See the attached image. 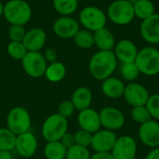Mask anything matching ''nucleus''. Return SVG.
<instances>
[{"label":"nucleus","instance_id":"14","mask_svg":"<svg viewBox=\"0 0 159 159\" xmlns=\"http://www.w3.org/2000/svg\"><path fill=\"white\" fill-rule=\"evenodd\" d=\"M140 141L147 147H159V122L151 119L140 126L138 131Z\"/></svg>","mask_w":159,"mask_h":159},{"label":"nucleus","instance_id":"18","mask_svg":"<svg viewBox=\"0 0 159 159\" xmlns=\"http://www.w3.org/2000/svg\"><path fill=\"white\" fill-rule=\"evenodd\" d=\"M138 48L136 45L129 40V39H123L120 40L118 43L115 46V55L121 63H129V62H134L138 54Z\"/></svg>","mask_w":159,"mask_h":159},{"label":"nucleus","instance_id":"7","mask_svg":"<svg viewBox=\"0 0 159 159\" xmlns=\"http://www.w3.org/2000/svg\"><path fill=\"white\" fill-rule=\"evenodd\" d=\"M106 15L104 12L93 6L84 7L79 14V21L85 27L86 30L90 32H96L106 24Z\"/></svg>","mask_w":159,"mask_h":159},{"label":"nucleus","instance_id":"13","mask_svg":"<svg viewBox=\"0 0 159 159\" xmlns=\"http://www.w3.org/2000/svg\"><path fill=\"white\" fill-rule=\"evenodd\" d=\"M117 136L115 131L108 129H100L92 134V141L90 147L98 153L102 152H111Z\"/></svg>","mask_w":159,"mask_h":159},{"label":"nucleus","instance_id":"8","mask_svg":"<svg viewBox=\"0 0 159 159\" xmlns=\"http://www.w3.org/2000/svg\"><path fill=\"white\" fill-rule=\"evenodd\" d=\"M24 72L33 78H39L45 75L48 61L39 51H28L21 60Z\"/></svg>","mask_w":159,"mask_h":159},{"label":"nucleus","instance_id":"26","mask_svg":"<svg viewBox=\"0 0 159 159\" xmlns=\"http://www.w3.org/2000/svg\"><path fill=\"white\" fill-rule=\"evenodd\" d=\"M55 10L61 16H70L78 7V0H53Z\"/></svg>","mask_w":159,"mask_h":159},{"label":"nucleus","instance_id":"45","mask_svg":"<svg viewBox=\"0 0 159 159\" xmlns=\"http://www.w3.org/2000/svg\"><path fill=\"white\" fill-rule=\"evenodd\" d=\"M0 105H1V98H0Z\"/></svg>","mask_w":159,"mask_h":159},{"label":"nucleus","instance_id":"3","mask_svg":"<svg viewBox=\"0 0 159 159\" xmlns=\"http://www.w3.org/2000/svg\"><path fill=\"white\" fill-rule=\"evenodd\" d=\"M68 132V119L58 113L50 115L42 124L41 134L47 142L60 141Z\"/></svg>","mask_w":159,"mask_h":159},{"label":"nucleus","instance_id":"5","mask_svg":"<svg viewBox=\"0 0 159 159\" xmlns=\"http://www.w3.org/2000/svg\"><path fill=\"white\" fill-rule=\"evenodd\" d=\"M32 125L30 113L21 106L10 109L7 116V128L15 135L30 131Z\"/></svg>","mask_w":159,"mask_h":159},{"label":"nucleus","instance_id":"19","mask_svg":"<svg viewBox=\"0 0 159 159\" xmlns=\"http://www.w3.org/2000/svg\"><path fill=\"white\" fill-rule=\"evenodd\" d=\"M46 40L47 34L43 29L33 28L26 32L22 43L28 51H40L44 48Z\"/></svg>","mask_w":159,"mask_h":159},{"label":"nucleus","instance_id":"9","mask_svg":"<svg viewBox=\"0 0 159 159\" xmlns=\"http://www.w3.org/2000/svg\"><path fill=\"white\" fill-rule=\"evenodd\" d=\"M101 125L103 129L116 131L120 129L125 125V116L117 108L114 106H106L102 108L100 112Z\"/></svg>","mask_w":159,"mask_h":159},{"label":"nucleus","instance_id":"30","mask_svg":"<svg viewBox=\"0 0 159 159\" xmlns=\"http://www.w3.org/2000/svg\"><path fill=\"white\" fill-rule=\"evenodd\" d=\"M7 50L11 58L20 61H21L28 52L22 42H16V41H10L7 47Z\"/></svg>","mask_w":159,"mask_h":159},{"label":"nucleus","instance_id":"24","mask_svg":"<svg viewBox=\"0 0 159 159\" xmlns=\"http://www.w3.org/2000/svg\"><path fill=\"white\" fill-rule=\"evenodd\" d=\"M67 148L61 141L47 142L44 147V156L47 159H65Z\"/></svg>","mask_w":159,"mask_h":159},{"label":"nucleus","instance_id":"2","mask_svg":"<svg viewBox=\"0 0 159 159\" xmlns=\"http://www.w3.org/2000/svg\"><path fill=\"white\" fill-rule=\"evenodd\" d=\"M3 16L11 25H24L32 17L30 5L24 0H9L4 5Z\"/></svg>","mask_w":159,"mask_h":159},{"label":"nucleus","instance_id":"27","mask_svg":"<svg viewBox=\"0 0 159 159\" xmlns=\"http://www.w3.org/2000/svg\"><path fill=\"white\" fill-rule=\"evenodd\" d=\"M16 136L7 128H0V151H12L15 149Z\"/></svg>","mask_w":159,"mask_h":159},{"label":"nucleus","instance_id":"36","mask_svg":"<svg viewBox=\"0 0 159 159\" xmlns=\"http://www.w3.org/2000/svg\"><path fill=\"white\" fill-rule=\"evenodd\" d=\"M25 34L26 31L22 25H11L8 30V36L10 38V41L22 42Z\"/></svg>","mask_w":159,"mask_h":159},{"label":"nucleus","instance_id":"22","mask_svg":"<svg viewBox=\"0 0 159 159\" xmlns=\"http://www.w3.org/2000/svg\"><path fill=\"white\" fill-rule=\"evenodd\" d=\"M94 45L100 50H112L116 46L115 36L110 30L103 27L93 34Z\"/></svg>","mask_w":159,"mask_h":159},{"label":"nucleus","instance_id":"37","mask_svg":"<svg viewBox=\"0 0 159 159\" xmlns=\"http://www.w3.org/2000/svg\"><path fill=\"white\" fill-rule=\"evenodd\" d=\"M60 141H61V143L67 149L70 148V147H72L73 145L75 144V137H74V134L69 133V132H66V133L62 136V138H61Z\"/></svg>","mask_w":159,"mask_h":159},{"label":"nucleus","instance_id":"40","mask_svg":"<svg viewBox=\"0 0 159 159\" xmlns=\"http://www.w3.org/2000/svg\"><path fill=\"white\" fill-rule=\"evenodd\" d=\"M145 159H159V147L152 148Z\"/></svg>","mask_w":159,"mask_h":159},{"label":"nucleus","instance_id":"4","mask_svg":"<svg viewBox=\"0 0 159 159\" xmlns=\"http://www.w3.org/2000/svg\"><path fill=\"white\" fill-rule=\"evenodd\" d=\"M141 74L153 76L159 74V50L153 47H146L138 51L134 61Z\"/></svg>","mask_w":159,"mask_h":159},{"label":"nucleus","instance_id":"42","mask_svg":"<svg viewBox=\"0 0 159 159\" xmlns=\"http://www.w3.org/2000/svg\"><path fill=\"white\" fill-rule=\"evenodd\" d=\"M3 9H4V5H3L2 2L0 1V17L3 15Z\"/></svg>","mask_w":159,"mask_h":159},{"label":"nucleus","instance_id":"39","mask_svg":"<svg viewBox=\"0 0 159 159\" xmlns=\"http://www.w3.org/2000/svg\"><path fill=\"white\" fill-rule=\"evenodd\" d=\"M45 59L47 61H49L50 63L51 62H54L56 61V59H57V54L55 52L54 49H48L45 53Z\"/></svg>","mask_w":159,"mask_h":159},{"label":"nucleus","instance_id":"44","mask_svg":"<svg viewBox=\"0 0 159 159\" xmlns=\"http://www.w3.org/2000/svg\"><path fill=\"white\" fill-rule=\"evenodd\" d=\"M133 159H140V158H138V157H134Z\"/></svg>","mask_w":159,"mask_h":159},{"label":"nucleus","instance_id":"12","mask_svg":"<svg viewBox=\"0 0 159 159\" xmlns=\"http://www.w3.org/2000/svg\"><path fill=\"white\" fill-rule=\"evenodd\" d=\"M38 148V142L34 133L27 131L16 136L15 149L17 154L24 158H30L34 156Z\"/></svg>","mask_w":159,"mask_h":159},{"label":"nucleus","instance_id":"43","mask_svg":"<svg viewBox=\"0 0 159 159\" xmlns=\"http://www.w3.org/2000/svg\"><path fill=\"white\" fill-rule=\"evenodd\" d=\"M128 1H129V3H131L132 5H134V4H135V3H136V2H137L138 0H128Z\"/></svg>","mask_w":159,"mask_h":159},{"label":"nucleus","instance_id":"6","mask_svg":"<svg viewBox=\"0 0 159 159\" xmlns=\"http://www.w3.org/2000/svg\"><path fill=\"white\" fill-rule=\"evenodd\" d=\"M107 14L110 20L117 25H128L135 17L133 5L128 0L114 1L109 6Z\"/></svg>","mask_w":159,"mask_h":159},{"label":"nucleus","instance_id":"31","mask_svg":"<svg viewBox=\"0 0 159 159\" xmlns=\"http://www.w3.org/2000/svg\"><path fill=\"white\" fill-rule=\"evenodd\" d=\"M90 157L89 148L75 144L67 149L65 159H90Z\"/></svg>","mask_w":159,"mask_h":159},{"label":"nucleus","instance_id":"28","mask_svg":"<svg viewBox=\"0 0 159 159\" xmlns=\"http://www.w3.org/2000/svg\"><path fill=\"white\" fill-rule=\"evenodd\" d=\"M74 41L78 48L83 49H89L94 46L93 34L86 29L79 30L74 36Z\"/></svg>","mask_w":159,"mask_h":159},{"label":"nucleus","instance_id":"41","mask_svg":"<svg viewBox=\"0 0 159 159\" xmlns=\"http://www.w3.org/2000/svg\"><path fill=\"white\" fill-rule=\"evenodd\" d=\"M0 159H13L10 151H0Z\"/></svg>","mask_w":159,"mask_h":159},{"label":"nucleus","instance_id":"25","mask_svg":"<svg viewBox=\"0 0 159 159\" xmlns=\"http://www.w3.org/2000/svg\"><path fill=\"white\" fill-rule=\"evenodd\" d=\"M133 8L135 16L143 20L155 14V6L151 0H138Z\"/></svg>","mask_w":159,"mask_h":159},{"label":"nucleus","instance_id":"1","mask_svg":"<svg viewBox=\"0 0 159 159\" xmlns=\"http://www.w3.org/2000/svg\"><path fill=\"white\" fill-rule=\"evenodd\" d=\"M116 65L117 59L113 50H99L91 57L89 69L93 78L103 81L112 76Z\"/></svg>","mask_w":159,"mask_h":159},{"label":"nucleus","instance_id":"20","mask_svg":"<svg viewBox=\"0 0 159 159\" xmlns=\"http://www.w3.org/2000/svg\"><path fill=\"white\" fill-rule=\"evenodd\" d=\"M126 85L124 82L116 77L110 76L104 79L102 83V91L107 98L119 99L123 97Z\"/></svg>","mask_w":159,"mask_h":159},{"label":"nucleus","instance_id":"17","mask_svg":"<svg viewBox=\"0 0 159 159\" xmlns=\"http://www.w3.org/2000/svg\"><path fill=\"white\" fill-rule=\"evenodd\" d=\"M141 35L150 44H159V14H153L143 20L141 24Z\"/></svg>","mask_w":159,"mask_h":159},{"label":"nucleus","instance_id":"23","mask_svg":"<svg viewBox=\"0 0 159 159\" xmlns=\"http://www.w3.org/2000/svg\"><path fill=\"white\" fill-rule=\"evenodd\" d=\"M45 77L52 83L61 81L66 75V67L60 61H54L47 66L45 72Z\"/></svg>","mask_w":159,"mask_h":159},{"label":"nucleus","instance_id":"21","mask_svg":"<svg viewBox=\"0 0 159 159\" xmlns=\"http://www.w3.org/2000/svg\"><path fill=\"white\" fill-rule=\"evenodd\" d=\"M71 101L75 105V110L82 111L90 107L93 101V95L89 88L80 87L73 92Z\"/></svg>","mask_w":159,"mask_h":159},{"label":"nucleus","instance_id":"15","mask_svg":"<svg viewBox=\"0 0 159 159\" xmlns=\"http://www.w3.org/2000/svg\"><path fill=\"white\" fill-rule=\"evenodd\" d=\"M79 23L70 16H61L53 24V31L57 36L62 39L74 38L79 31Z\"/></svg>","mask_w":159,"mask_h":159},{"label":"nucleus","instance_id":"29","mask_svg":"<svg viewBox=\"0 0 159 159\" xmlns=\"http://www.w3.org/2000/svg\"><path fill=\"white\" fill-rule=\"evenodd\" d=\"M120 74L125 80L130 83V82H134L138 78L141 73L135 62H129V63H122L120 68Z\"/></svg>","mask_w":159,"mask_h":159},{"label":"nucleus","instance_id":"38","mask_svg":"<svg viewBox=\"0 0 159 159\" xmlns=\"http://www.w3.org/2000/svg\"><path fill=\"white\" fill-rule=\"evenodd\" d=\"M90 159H115V157L111 152H95L93 155H91Z\"/></svg>","mask_w":159,"mask_h":159},{"label":"nucleus","instance_id":"16","mask_svg":"<svg viewBox=\"0 0 159 159\" xmlns=\"http://www.w3.org/2000/svg\"><path fill=\"white\" fill-rule=\"evenodd\" d=\"M77 122L81 129L89 131L92 134L100 130L102 128L99 112L90 107L79 111Z\"/></svg>","mask_w":159,"mask_h":159},{"label":"nucleus","instance_id":"32","mask_svg":"<svg viewBox=\"0 0 159 159\" xmlns=\"http://www.w3.org/2000/svg\"><path fill=\"white\" fill-rule=\"evenodd\" d=\"M131 118L135 123L140 125L148 122L149 120L152 119L151 115L145 105L133 107L131 110Z\"/></svg>","mask_w":159,"mask_h":159},{"label":"nucleus","instance_id":"34","mask_svg":"<svg viewBox=\"0 0 159 159\" xmlns=\"http://www.w3.org/2000/svg\"><path fill=\"white\" fill-rule=\"evenodd\" d=\"M148 109L152 119L159 120V94L151 95L145 104Z\"/></svg>","mask_w":159,"mask_h":159},{"label":"nucleus","instance_id":"11","mask_svg":"<svg viewBox=\"0 0 159 159\" xmlns=\"http://www.w3.org/2000/svg\"><path fill=\"white\" fill-rule=\"evenodd\" d=\"M123 97L130 106L137 107L145 105L150 97V94L147 89L142 84L130 82L125 87Z\"/></svg>","mask_w":159,"mask_h":159},{"label":"nucleus","instance_id":"35","mask_svg":"<svg viewBox=\"0 0 159 159\" xmlns=\"http://www.w3.org/2000/svg\"><path fill=\"white\" fill-rule=\"evenodd\" d=\"M75 111V108L71 100H65L61 102L58 106V114L66 119L73 116Z\"/></svg>","mask_w":159,"mask_h":159},{"label":"nucleus","instance_id":"33","mask_svg":"<svg viewBox=\"0 0 159 159\" xmlns=\"http://www.w3.org/2000/svg\"><path fill=\"white\" fill-rule=\"evenodd\" d=\"M75 143L83 147L89 148L91 145V141H92V133L86 131L84 129H78L75 134Z\"/></svg>","mask_w":159,"mask_h":159},{"label":"nucleus","instance_id":"10","mask_svg":"<svg viewBox=\"0 0 159 159\" xmlns=\"http://www.w3.org/2000/svg\"><path fill=\"white\" fill-rule=\"evenodd\" d=\"M137 143L129 135L117 137L116 142L111 151L115 159H133L137 154Z\"/></svg>","mask_w":159,"mask_h":159}]
</instances>
